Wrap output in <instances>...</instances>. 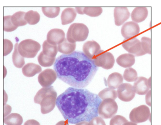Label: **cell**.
I'll return each mask as SVG.
<instances>
[{
    "mask_svg": "<svg viewBox=\"0 0 161 125\" xmlns=\"http://www.w3.org/2000/svg\"><path fill=\"white\" fill-rule=\"evenodd\" d=\"M140 28L137 23L128 22L123 24L121 28V34L125 39L128 40L140 33Z\"/></svg>",
    "mask_w": 161,
    "mask_h": 125,
    "instance_id": "12",
    "label": "cell"
},
{
    "mask_svg": "<svg viewBox=\"0 0 161 125\" xmlns=\"http://www.w3.org/2000/svg\"><path fill=\"white\" fill-rule=\"evenodd\" d=\"M24 125H40L37 121L35 120L31 119L27 121L24 123Z\"/></svg>",
    "mask_w": 161,
    "mask_h": 125,
    "instance_id": "38",
    "label": "cell"
},
{
    "mask_svg": "<svg viewBox=\"0 0 161 125\" xmlns=\"http://www.w3.org/2000/svg\"><path fill=\"white\" fill-rule=\"evenodd\" d=\"M24 12L19 11L14 13L11 16V20L13 24L17 27L23 26L26 25L28 23L25 20Z\"/></svg>",
    "mask_w": 161,
    "mask_h": 125,
    "instance_id": "26",
    "label": "cell"
},
{
    "mask_svg": "<svg viewBox=\"0 0 161 125\" xmlns=\"http://www.w3.org/2000/svg\"><path fill=\"white\" fill-rule=\"evenodd\" d=\"M42 11L44 15L49 18H55L59 15V7H42Z\"/></svg>",
    "mask_w": 161,
    "mask_h": 125,
    "instance_id": "32",
    "label": "cell"
},
{
    "mask_svg": "<svg viewBox=\"0 0 161 125\" xmlns=\"http://www.w3.org/2000/svg\"><path fill=\"white\" fill-rule=\"evenodd\" d=\"M47 41L50 44L59 45L65 39V34L62 29H52L47 33Z\"/></svg>",
    "mask_w": 161,
    "mask_h": 125,
    "instance_id": "14",
    "label": "cell"
},
{
    "mask_svg": "<svg viewBox=\"0 0 161 125\" xmlns=\"http://www.w3.org/2000/svg\"><path fill=\"white\" fill-rule=\"evenodd\" d=\"M13 48V44L10 40L4 39L3 40V55L6 56L10 54Z\"/></svg>",
    "mask_w": 161,
    "mask_h": 125,
    "instance_id": "36",
    "label": "cell"
},
{
    "mask_svg": "<svg viewBox=\"0 0 161 125\" xmlns=\"http://www.w3.org/2000/svg\"><path fill=\"white\" fill-rule=\"evenodd\" d=\"M98 96L101 100L112 99L115 100L118 96L117 92L113 89L106 88L104 89L98 94Z\"/></svg>",
    "mask_w": 161,
    "mask_h": 125,
    "instance_id": "29",
    "label": "cell"
},
{
    "mask_svg": "<svg viewBox=\"0 0 161 125\" xmlns=\"http://www.w3.org/2000/svg\"><path fill=\"white\" fill-rule=\"evenodd\" d=\"M101 49L99 44L94 41H88L86 42L83 46L84 54L91 59L94 58Z\"/></svg>",
    "mask_w": 161,
    "mask_h": 125,
    "instance_id": "16",
    "label": "cell"
},
{
    "mask_svg": "<svg viewBox=\"0 0 161 125\" xmlns=\"http://www.w3.org/2000/svg\"><path fill=\"white\" fill-rule=\"evenodd\" d=\"M54 68L59 79L80 89L89 84L98 69L93 60L80 51L60 55L56 59Z\"/></svg>",
    "mask_w": 161,
    "mask_h": 125,
    "instance_id": "2",
    "label": "cell"
},
{
    "mask_svg": "<svg viewBox=\"0 0 161 125\" xmlns=\"http://www.w3.org/2000/svg\"><path fill=\"white\" fill-rule=\"evenodd\" d=\"M128 121L124 117L121 115L114 116L110 122V125H123Z\"/></svg>",
    "mask_w": 161,
    "mask_h": 125,
    "instance_id": "35",
    "label": "cell"
},
{
    "mask_svg": "<svg viewBox=\"0 0 161 125\" xmlns=\"http://www.w3.org/2000/svg\"><path fill=\"white\" fill-rule=\"evenodd\" d=\"M41 46L38 42L30 39L22 41L18 46V51L20 55L29 58H35Z\"/></svg>",
    "mask_w": 161,
    "mask_h": 125,
    "instance_id": "5",
    "label": "cell"
},
{
    "mask_svg": "<svg viewBox=\"0 0 161 125\" xmlns=\"http://www.w3.org/2000/svg\"><path fill=\"white\" fill-rule=\"evenodd\" d=\"M118 106L115 100L106 99L101 102L98 107V114L101 118L108 119L114 117L118 112Z\"/></svg>",
    "mask_w": 161,
    "mask_h": 125,
    "instance_id": "6",
    "label": "cell"
},
{
    "mask_svg": "<svg viewBox=\"0 0 161 125\" xmlns=\"http://www.w3.org/2000/svg\"><path fill=\"white\" fill-rule=\"evenodd\" d=\"M104 51L101 50L96 55L93 61L97 67H101L103 69H112L115 64V60L114 55L110 52H103Z\"/></svg>",
    "mask_w": 161,
    "mask_h": 125,
    "instance_id": "7",
    "label": "cell"
},
{
    "mask_svg": "<svg viewBox=\"0 0 161 125\" xmlns=\"http://www.w3.org/2000/svg\"><path fill=\"white\" fill-rule=\"evenodd\" d=\"M88 123H88L87 122L83 121V122H80V123H76L75 125H88Z\"/></svg>",
    "mask_w": 161,
    "mask_h": 125,
    "instance_id": "41",
    "label": "cell"
},
{
    "mask_svg": "<svg viewBox=\"0 0 161 125\" xmlns=\"http://www.w3.org/2000/svg\"><path fill=\"white\" fill-rule=\"evenodd\" d=\"M122 46L126 51L134 56H141L146 54L143 50L141 42L137 38L125 41L122 44Z\"/></svg>",
    "mask_w": 161,
    "mask_h": 125,
    "instance_id": "9",
    "label": "cell"
},
{
    "mask_svg": "<svg viewBox=\"0 0 161 125\" xmlns=\"http://www.w3.org/2000/svg\"><path fill=\"white\" fill-rule=\"evenodd\" d=\"M18 46L19 44L18 43L15 44L12 56L13 62L15 67L21 68L24 66L25 62L24 57L20 55L18 51Z\"/></svg>",
    "mask_w": 161,
    "mask_h": 125,
    "instance_id": "27",
    "label": "cell"
},
{
    "mask_svg": "<svg viewBox=\"0 0 161 125\" xmlns=\"http://www.w3.org/2000/svg\"><path fill=\"white\" fill-rule=\"evenodd\" d=\"M141 42L143 50L146 54L151 53V41L150 38L143 37L141 38Z\"/></svg>",
    "mask_w": 161,
    "mask_h": 125,
    "instance_id": "34",
    "label": "cell"
},
{
    "mask_svg": "<svg viewBox=\"0 0 161 125\" xmlns=\"http://www.w3.org/2000/svg\"><path fill=\"white\" fill-rule=\"evenodd\" d=\"M123 125H137V124L134 122H128L124 123Z\"/></svg>",
    "mask_w": 161,
    "mask_h": 125,
    "instance_id": "42",
    "label": "cell"
},
{
    "mask_svg": "<svg viewBox=\"0 0 161 125\" xmlns=\"http://www.w3.org/2000/svg\"><path fill=\"white\" fill-rule=\"evenodd\" d=\"M123 78L122 75L118 72L110 74L108 78L107 85L110 88L115 89L118 88L123 83Z\"/></svg>",
    "mask_w": 161,
    "mask_h": 125,
    "instance_id": "22",
    "label": "cell"
},
{
    "mask_svg": "<svg viewBox=\"0 0 161 125\" xmlns=\"http://www.w3.org/2000/svg\"><path fill=\"white\" fill-rule=\"evenodd\" d=\"M40 16L37 11H30L26 13L25 20L30 25H35L40 21Z\"/></svg>",
    "mask_w": 161,
    "mask_h": 125,
    "instance_id": "28",
    "label": "cell"
},
{
    "mask_svg": "<svg viewBox=\"0 0 161 125\" xmlns=\"http://www.w3.org/2000/svg\"><path fill=\"white\" fill-rule=\"evenodd\" d=\"M136 62L135 56L130 53L120 55L116 59V62L123 68H130L133 66Z\"/></svg>",
    "mask_w": 161,
    "mask_h": 125,
    "instance_id": "18",
    "label": "cell"
},
{
    "mask_svg": "<svg viewBox=\"0 0 161 125\" xmlns=\"http://www.w3.org/2000/svg\"><path fill=\"white\" fill-rule=\"evenodd\" d=\"M117 92L119 99L125 102L133 100L136 93L134 86L129 83H122L118 88Z\"/></svg>",
    "mask_w": 161,
    "mask_h": 125,
    "instance_id": "10",
    "label": "cell"
},
{
    "mask_svg": "<svg viewBox=\"0 0 161 125\" xmlns=\"http://www.w3.org/2000/svg\"><path fill=\"white\" fill-rule=\"evenodd\" d=\"M77 13L75 9L69 8L64 10L61 15V20L62 25L70 24L76 18Z\"/></svg>",
    "mask_w": 161,
    "mask_h": 125,
    "instance_id": "19",
    "label": "cell"
},
{
    "mask_svg": "<svg viewBox=\"0 0 161 125\" xmlns=\"http://www.w3.org/2000/svg\"><path fill=\"white\" fill-rule=\"evenodd\" d=\"M56 125H69L68 122H65V121H62L58 122Z\"/></svg>",
    "mask_w": 161,
    "mask_h": 125,
    "instance_id": "40",
    "label": "cell"
},
{
    "mask_svg": "<svg viewBox=\"0 0 161 125\" xmlns=\"http://www.w3.org/2000/svg\"><path fill=\"white\" fill-rule=\"evenodd\" d=\"M130 12L126 7H116L114 10L115 24L120 26L126 21L130 17Z\"/></svg>",
    "mask_w": 161,
    "mask_h": 125,
    "instance_id": "15",
    "label": "cell"
},
{
    "mask_svg": "<svg viewBox=\"0 0 161 125\" xmlns=\"http://www.w3.org/2000/svg\"><path fill=\"white\" fill-rule=\"evenodd\" d=\"M42 52L48 57L55 58L58 52V47L57 45L50 44L47 41H45L42 45Z\"/></svg>",
    "mask_w": 161,
    "mask_h": 125,
    "instance_id": "24",
    "label": "cell"
},
{
    "mask_svg": "<svg viewBox=\"0 0 161 125\" xmlns=\"http://www.w3.org/2000/svg\"><path fill=\"white\" fill-rule=\"evenodd\" d=\"M89 29L82 23H75L71 25L67 32V40L72 43L84 42L88 38Z\"/></svg>",
    "mask_w": 161,
    "mask_h": 125,
    "instance_id": "4",
    "label": "cell"
},
{
    "mask_svg": "<svg viewBox=\"0 0 161 125\" xmlns=\"http://www.w3.org/2000/svg\"><path fill=\"white\" fill-rule=\"evenodd\" d=\"M101 99L86 89L69 88L57 98L56 105L70 124L89 122L98 117Z\"/></svg>",
    "mask_w": 161,
    "mask_h": 125,
    "instance_id": "1",
    "label": "cell"
},
{
    "mask_svg": "<svg viewBox=\"0 0 161 125\" xmlns=\"http://www.w3.org/2000/svg\"><path fill=\"white\" fill-rule=\"evenodd\" d=\"M150 109L146 105H142L132 109L130 114L131 122L136 123L145 122L150 118Z\"/></svg>",
    "mask_w": 161,
    "mask_h": 125,
    "instance_id": "8",
    "label": "cell"
},
{
    "mask_svg": "<svg viewBox=\"0 0 161 125\" xmlns=\"http://www.w3.org/2000/svg\"><path fill=\"white\" fill-rule=\"evenodd\" d=\"M88 125H106L103 119L101 117H97L89 122Z\"/></svg>",
    "mask_w": 161,
    "mask_h": 125,
    "instance_id": "37",
    "label": "cell"
},
{
    "mask_svg": "<svg viewBox=\"0 0 161 125\" xmlns=\"http://www.w3.org/2000/svg\"><path fill=\"white\" fill-rule=\"evenodd\" d=\"M42 68L38 64L29 63L25 65L22 69V72L25 77H34L37 73L41 72Z\"/></svg>",
    "mask_w": 161,
    "mask_h": 125,
    "instance_id": "21",
    "label": "cell"
},
{
    "mask_svg": "<svg viewBox=\"0 0 161 125\" xmlns=\"http://www.w3.org/2000/svg\"><path fill=\"white\" fill-rule=\"evenodd\" d=\"M55 58L48 57L42 52H40L38 57V61L40 65L43 67H51L54 64Z\"/></svg>",
    "mask_w": 161,
    "mask_h": 125,
    "instance_id": "30",
    "label": "cell"
},
{
    "mask_svg": "<svg viewBox=\"0 0 161 125\" xmlns=\"http://www.w3.org/2000/svg\"><path fill=\"white\" fill-rule=\"evenodd\" d=\"M76 48V43L69 42L65 38L62 43L58 45V51L64 55H68L73 52Z\"/></svg>",
    "mask_w": 161,
    "mask_h": 125,
    "instance_id": "23",
    "label": "cell"
},
{
    "mask_svg": "<svg viewBox=\"0 0 161 125\" xmlns=\"http://www.w3.org/2000/svg\"><path fill=\"white\" fill-rule=\"evenodd\" d=\"M148 14V11L146 8H136L131 13V18L132 21L135 22H141L147 18Z\"/></svg>",
    "mask_w": 161,
    "mask_h": 125,
    "instance_id": "17",
    "label": "cell"
},
{
    "mask_svg": "<svg viewBox=\"0 0 161 125\" xmlns=\"http://www.w3.org/2000/svg\"><path fill=\"white\" fill-rule=\"evenodd\" d=\"M11 16H6L3 18V29L6 32L14 31L17 29L18 27L14 26L12 22Z\"/></svg>",
    "mask_w": 161,
    "mask_h": 125,
    "instance_id": "33",
    "label": "cell"
},
{
    "mask_svg": "<svg viewBox=\"0 0 161 125\" xmlns=\"http://www.w3.org/2000/svg\"><path fill=\"white\" fill-rule=\"evenodd\" d=\"M57 74L55 71L50 69L44 70L39 75L38 81L43 88L50 87L56 80Z\"/></svg>",
    "mask_w": 161,
    "mask_h": 125,
    "instance_id": "11",
    "label": "cell"
},
{
    "mask_svg": "<svg viewBox=\"0 0 161 125\" xmlns=\"http://www.w3.org/2000/svg\"><path fill=\"white\" fill-rule=\"evenodd\" d=\"M146 103L150 106H151V91H149L146 96Z\"/></svg>",
    "mask_w": 161,
    "mask_h": 125,
    "instance_id": "39",
    "label": "cell"
},
{
    "mask_svg": "<svg viewBox=\"0 0 161 125\" xmlns=\"http://www.w3.org/2000/svg\"><path fill=\"white\" fill-rule=\"evenodd\" d=\"M58 94L53 86L43 88L35 95V103L39 104L42 114L50 112L54 109L56 104Z\"/></svg>",
    "mask_w": 161,
    "mask_h": 125,
    "instance_id": "3",
    "label": "cell"
},
{
    "mask_svg": "<svg viewBox=\"0 0 161 125\" xmlns=\"http://www.w3.org/2000/svg\"><path fill=\"white\" fill-rule=\"evenodd\" d=\"M137 78V72L132 68L126 69L123 73V78L128 82H135Z\"/></svg>",
    "mask_w": 161,
    "mask_h": 125,
    "instance_id": "31",
    "label": "cell"
},
{
    "mask_svg": "<svg viewBox=\"0 0 161 125\" xmlns=\"http://www.w3.org/2000/svg\"><path fill=\"white\" fill-rule=\"evenodd\" d=\"M76 12L81 15H86L92 17H97L100 15L103 12L101 7L76 8Z\"/></svg>",
    "mask_w": 161,
    "mask_h": 125,
    "instance_id": "20",
    "label": "cell"
},
{
    "mask_svg": "<svg viewBox=\"0 0 161 125\" xmlns=\"http://www.w3.org/2000/svg\"><path fill=\"white\" fill-rule=\"evenodd\" d=\"M136 93L139 95H145L151 88V77L149 79L144 77H139L134 84Z\"/></svg>",
    "mask_w": 161,
    "mask_h": 125,
    "instance_id": "13",
    "label": "cell"
},
{
    "mask_svg": "<svg viewBox=\"0 0 161 125\" xmlns=\"http://www.w3.org/2000/svg\"><path fill=\"white\" fill-rule=\"evenodd\" d=\"M4 122L7 125H21L23 118L21 116L17 113H12L5 117Z\"/></svg>",
    "mask_w": 161,
    "mask_h": 125,
    "instance_id": "25",
    "label": "cell"
}]
</instances>
